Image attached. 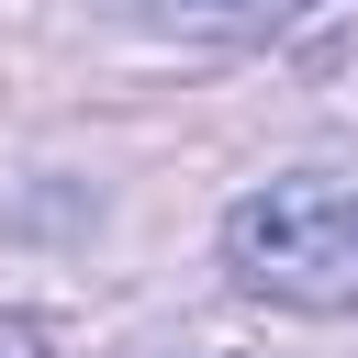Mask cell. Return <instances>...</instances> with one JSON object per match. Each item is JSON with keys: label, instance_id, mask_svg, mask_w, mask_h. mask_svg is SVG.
I'll return each mask as SVG.
<instances>
[{"label": "cell", "instance_id": "obj_3", "mask_svg": "<svg viewBox=\"0 0 358 358\" xmlns=\"http://www.w3.org/2000/svg\"><path fill=\"white\" fill-rule=\"evenodd\" d=\"M0 358H45V347H34V324H11V313H0Z\"/></svg>", "mask_w": 358, "mask_h": 358}, {"label": "cell", "instance_id": "obj_1", "mask_svg": "<svg viewBox=\"0 0 358 358\" xmlns=\"http://www.w3.org/2000/svg\"><path fill=\"white\" fill-rule=\"evenodd\" d=\"M224 268L257 302L347 313L358 302V179H268L224 213Z\"/></svg>", "mask_w": 358, "mask_h": 358}, {"label": "cell", "instance_id": "obj_2", "mask_svg": "<svg viewBox=\"0 0 358 358\" xmlns=\"http://www.w3.org/2000/svg\"><path fill=\"white\" fill-rule=\"evenodd\" d=\"M313 0H145V22L157 34H213V45H268V34H291Z\"/></svg>", "mask_w": 358, "mask_h": 358}]
</instances>
